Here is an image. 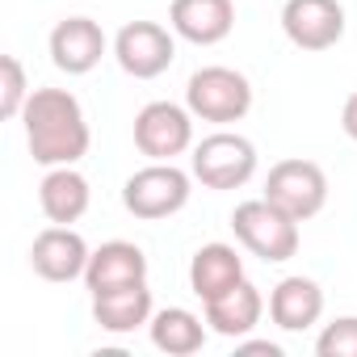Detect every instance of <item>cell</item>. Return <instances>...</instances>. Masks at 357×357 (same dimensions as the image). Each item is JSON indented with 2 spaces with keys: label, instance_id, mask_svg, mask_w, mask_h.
Segmentation results:
<instances>
[{
  "label": "cell",
  "instance_id": "cell-1",
  "mask_svg": "<svg viewBox=\"0 0 357 357\" xmlns=\"http://www.w3.org/2000/svg\"><path fill=\"white\" fill-rule=\"evenodd\" d=\"M22 122H26L30 155L38 164L59 168V164H76L80 155H89L93 135H89L80 101L68 89H34L22 109Z\"/></svg>",
  "mask_w": 357,
  "mask_h": 357
},
{
  "label": "cell",
  "instance_id": "cell-2",
  "mask_svg": "<svg viewBox=\"0 0 357 357\" xmlns=\"http://www.w3.org/2000/svg\"><path fill=\"white\" fill-rule=\"evenodd\" d=\"M190 172H181L172 160H151L147 168H139L135 176H126L122 185V206L135 215V219H168L176 211H185L190 202Z\"/></svg>",
  "mask_w": 357,
  "mask_h": 357
},
{
  "label": "cell",
  "instance_id": "cell-3",
  "mask_svg": "<svg viewBox=\"0 0 357 357\" xmlns=\"http://www.w3.org/2000/svg\"><path fill=\"white\" fill-rule=\"evenodd\" d=\"M231 227H236V240L252 257H261L265 265H282L298 252V219L278 211L269 198L240 202L236 215H231Z\"/></svg>",
  "mask_w": 357,
  "mask_h": 357
},
{
  "label": "cell",
  "instance_id": "cell-4",
  "mask_svg": "<svg viewBox=\"0 0 357 357\" xmlns=\"http://www.w3.org/2000/svg\"><path fill=\"white\" fill-rule=\"evenodd\" d=\"M185 105L202 122H240L252 109V84L236 68H198L185 84Z\"/></svg>",
  "mask_w": 357,
  "mask_h": 357
},
{
  "label": "cell",
  "instance_id": "cell-5",
  "mask_svg": "<svg viewBox=\"0 0 357 357\" xmlns=\"http://www.w3.org/2000/svg\"><path fill=\"white\" fill-rule=\"evenodd\" d=\"M265 198L278 211H286L290 219L307 223L328 202V176H324V168L315 160H282L265 176Z\"/></svg>",
  "mask_w": 357,
  "mask_h": 357
},
{
  "label": "cell",
  "instance_id": "cell-6",
  "mask_svg": "<svg viewBox=\"0 0 357 357\" xmlns=\"http://www.w3.org/2000/svg\"><path fill=\"white\" fill-rule=\"evenodd\" d=\"M257 172V147L244 135L219 130L194 147V176L206 190H240Z\"/></svg>",
  "mask_w": 357,
  "mask_h": 357
},
{
  "label": "cell",
  "instance_id": "cell-7",
  "mask_svg": "<svg viewBox=\"0 0 357 357\" xmlns=\"http://www.w3.org/2000/svg\"><path fill=\"white\" fill-rule=\"evenodd\" d=\"M135 147L147 160H172L194 147V114L190 105H172V101H151L135 118Z\"/></svg>",
  "mask_w": 357,
  "mask_h": 357
},
{
  "label": "cell",
  "instance_id": "cell-8",
  "mask_svg": "<svg viewBox=\"0 0 357 357\" xmlns=\"http://www.w3.org/2000/svg\"><path fill=\"white\" fill-rule=\"evenodd\" d=\"M114 59H118V68H122L126 76H135V80H155L160 72L172 68L176 43H172V34H168L164 26H155V22H130V26H122L118 38H114Z\"/></svg>",
  "mask_w": 357,
  "mask_h": 357
},
{
  "label": "cell",
  "instance_id": "cell-9",
  "mask_svg": "<svg viewBox=\"0 0 357 357\" xmlns=\"http://www.w3.org/2000/svg\"><path fill=\"white\" fill-rule=\"evenodd\" d=\"M282 30L298 51H328L344 38L340 0H286Z\"/></svg>",
  "mask_w": 357,
  "mask_h": 357
},
{
  "label": "cell",
  "instance_id": "cell-10",
  "mask_svg": "<svg viewBox=\"0 0 357 357\" xmlns=\"http://www.w3.org/2000/svg\"><path fill=\"white\" fill-rule=\"evenodd\" d=\"M89 257L93 252H89L84 236L72 231V227H59V223L47 227V231H38L34 244H30V265L47 282H76V278H84Z\"/></svg>",
  "mask_w": 357,
  "mask_h": 357
},
{
  "label": "cell",
  "instance_id": "cell-11",
  "mask_svg": "<svg viewBox=\"0 0 357 357\" xmlns=\"http://www.w3.org/2000/svg\"><path fill=\"white\" fill-rule=\"evenodd\" d=\"M105 55V30L93 17H68L51 30V63L68 76H84Z\"/></svg>",
  "mask_w": 357,
  "mask_h": 357
},
{
  "label": "cell",
  "instance_id": "cell-12",
  "mask_svg": "<svg viewBox=\"0 0 357 357\" xmlns=\"http://www.w3.org/2000/svg\"><path fill=\"white\" fill-rule=\"evenodd\" d=\"M168 22L185 43L215 47L236 30V5L231 0H172Z\"/></svg>",
  "mask_w": 357,
  "mask_h": 357
},
{
  "label": "cell",
  "instance_id": "cell-13",
  "mask_svg": "<svg viewBox=\"0 0 357 357\" xmlns=\"http://www.w3.org/2000/svg\"><path fill=\"white\" fill-rule=\"evenodd\" d=\"M130 282H147V257H143L139 244L109 240V244L93 248L89 269H84V286L93 294H105V290H118V286H130Z\"/></svg>",
  "mask_w": 357,
  "mask_h": 357
},
{
  "label": "cell",
  "instance_id": "cell-14",
  "mask_svg": "<svg viewBox=\"0 0 357 357\" xmlns=\"http://www.w3.org/2000/svg\"><path fill=\"white\" fill-rule=\"evenodd\" d=\"M324 315V290L319 282L294 273V278H282L269 294V319L282 328V332H307L311 324H319Z\"/></svg>",
  "mask_w": 357,
  "mask_h": 357
},
{
  "label": "cell",
  "instance_id": "cell-15",
  "mask_svg": "<svg viewBox=\"0 0 357 357\" xmlns=\"http://www.w3.org/2000/svg\"><path fill=\"white\" fill-rule=\"evenodd\" d=\"M244 282V257L231 244H202L190 261V286L202 303L227 294L231 286Z\"/></svg>",
  "mask_w": 357,
  "mask_h": 357
},
{
  "label": "cell",
  "instance_id": "cell-16",
  "mask_svg": "<svg viewBox=\"0 0 357 357\" xmlns=\"http://www.w3.org/2000/svg\"><path fill=\"white\" fill-rule=\"evenodd\" d=\"M89 198H93V190H89V181H84L72 164L51 168V172L43 176V185H38L43 215H47L51 223H59V227H72L76 219H84Z\"/></svg>",
  "mask_w": 357,
  "mask_h": 357
},
{
  "label": "cell",
  "instance_id": "cell-17",
  "mask_svg": "<svg viewBox=\"0 0 357 357\" xmlns=\"http://www.w3.org/2000/svg\"><path fill=\"white\" fill-rule=\"evenodd\" d=\"M93 319L114 336L151 324V290H147V282H130V286L93 294Z\"/></svg>",
  "mask_w": 357,
  "mask_h": 357
},
{
  "label": "cell",
  "instance_id": "cell-18",
  "mask_svg": "<svg viewBox=\"0 0 357 357\" xmlns=\"http://www.w3.org/2000/svg\"><path fill=\"white\" fill-rule=\"evenodd\" d=\"M261 315H265V298H261V290L252 282H240L227 294L206 303V324L219 336H248L261 324Z\"/></svg>",
  "mask_w": 357,
  "mask_h": 357
},
{
  "label": "cell",
  "instance_id": "cell-19",
  "mask_svg": "<svg viewBox=\"0 0 357 357\" xmlns=\"http://www.w3.org/2000/svg\"><path fill=\"white\" fill-rule=\"evenodd\" d=\"M151 344L168 357H194L206 344V324L185 307H164L151 315Z\"/></svg>",
  "mask_w": 357,
  "mask_h": 357
},
{
  "label": "cell",
  "instance_id": "cell-20",
  "mask_svg": "<svg viewBox=\"0 0 357 357\" xmlns=\"http://www.w3.org/2000/svg\"><path fill=\"white\" fill-rule=\"evenodd\" d=\"M30 84H26V68L17 55L0 59V118H22L26 101H30Z\"/></svg>",
  "mask_w": 357,
  "mask_h": 357
},
{
  "label": "cell",
  "instance_id": "cell-21",
  "mask_svg": "<svg viewBox=\"0 0 357 357\" xmlns=\"http://www.w3.org/2000/svg\"><path fill=\"white\" fill-rule=\"evenodd\" d=\"M315 353H319V357H357V315L332 319V324L319 332Z\"/></svg>",
  "mask_w": 357,
  "mask_h": 357
},
{
  "label": "cell",
  "instance_id": "cell-22",
  "mask_svg": "<svg viewBox=\"0 0 357 357\" xmlns=\"http://www.w3.org/2000/svg\"><path fill=\"white\" fill-rule=\"evenodd\" d=\"M236 353H240V357H252V353H257V357H282V349H278L273 340H240Z\"/></svg>",
  "mask_w": 357,
  "mask_h": 357
},
{
  "label": "cell",
  "instance_id": "cell-23",
  "mask_svg": "<svg viewBox=\"0 0 357 357\" xmlns=\"http://www.w3.org/2000/svg\"><path fill=\"white\" fill-rule=\"evenodd\" d=\"M340 126H344V135L357 143V93H349V101H344V109H340Z\"/></svg>",
  "mask_w": 357,
  "mask_h": 357
}]
</instances>
